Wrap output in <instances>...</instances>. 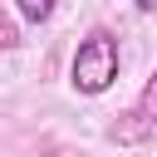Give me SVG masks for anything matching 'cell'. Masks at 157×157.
I'll use <instances>...</instances> for the list:
<instances>
[{"label":"cell","instance_id":"obj_4","mask_svg":"<svg viewBox=\"0 0 157 157\" xmlns=\"http://www.w3.org/2000/svg\"><path fill=\"white\" fill-rule=\"evenodd\" d=\"M15 44H20V29H15V20L0 10V49H15Z\"/></svg>","mask_w":157,"mask_h":157},{"label":"cell","instance_id":"obj_2","mask_svg":"<svg viewBox=\"0 0 157 157\" xmlns=\"http://www.w3.org/2000/svg\"><path fill=\"white\" fill-rule=\"evenodd\" d=\"M152 123H157V69H152V78L142 83V93H137V103H132L128 123H118V128H113V142H137Z\"/></svg>","mask_w":157,"mask_h":157},{"label":"cell","instance_id":"obj_3","mask_svg":"<svg viewBox=\"0 0 157 157\" xmlns=\"http://www.w3.org/2000/svg\"><path fill=\"white\" fill-rule=\"evenodd\" d=\"M15 10H20V20H34V25H39V20H49V15H54V5H49V0H20V5H15Z\"/></svg>","mask_w":157,"mask_h":157},{"label":"cell","instance_id":"obj_1","mask_svg":"<svg viewBox=\"0 0 157 157\" xmlns=\"http://www.w3.org/2000/svg\"><path fill=\"white\" fill-rule=\"evenodd\" d=\"M118 64H123L118 34H113V29H88V34L78 39L74 59H69V83H74V93H83V98L108 93L113 78H118Z\"/></svg>","mask_w":157,"mask_h":157}]
</instances>
